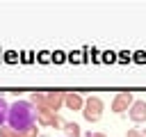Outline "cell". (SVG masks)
I'll return each mask as SVG.
<instances>
[{
  "instance_id": "1",
  "label": "cell",
  "mask_w": 146,
  "mask_h": 137,
  "mask_svg": "<svg viewBox=\"0 0 146 137\" xmlns=\"http://www.w3.org/2000/svg\"><path fill=\"white\" fill-rule=\"evenodd\" d=\"M34 121H36V107L30 103V100H14L9 105V114H7V123L11 130L16 132H25L30 128H34Z\"/></svg>"
},
{
  "instance_id": "2",
  "label": "cell",
  "mask_w": 146,
  "mask_h": 137,
  "mask_svg": "<svg viewBox=\"0 0 146 137\" xmlns=\"http://www.w3.org/2000/svg\"><path fill=\"white\" fill-rule=\"evenodd\" d=\"M103 100L98 98V96H89L87 100H84V107H82V114H84V119L89 121V123H96L100 116H103Z\"/></svg>"
},
{
  "instance_id": "3",
  "label": "cell",
  "mask_w": 146,
  "mask_h": 137,
  "mask_svg": "<svg viewBox=\"0 0 146 137\" xmlns=\"http://www.w3.org/2000/svg\"><path fill=\"white\" fill-rule=\"evenodd\" d=\"M132 103H135L132 94H130V91H121V94H116V96H114V100H112V112L121 114V112L130 110V105H132Z\"/></svg>"
},
{
  "instance_id": "4",
  "label": "cell",
  "mask_w": 146,
  "mask_h": 137,
  "mask_svg": "<svg viewBox=\"0 0 146 137\" xmlns=\"http://www.w3.org/2000/svg\"><path fill=\"white\" fill-rule=\"evenodd\" d=\"M36 121H39L41 126H52V128H59V126H62L59 116H57L55 112H50L48 107H41V110H36Z\"/></svg>"
},
{
  "instance_id": "5",
  "label": "cell",
  "mask_w": 146,
  "mask_h": 137,
  "mask_svg": "<svg viewBox=\"0 0 146 137\" xmlns=\"http://www.w3.org/2000/svg\"><path fill=\"white\" fill-rule=\"evenodd\" d=\"M128 116H130V121H135V123L146 121V100H135V103L130 105V110H128Z\"/></svg>"
},
{
  "instance_id": "6",
  "label": "cell",
  "mask_w": 146,
  "mask_h": 137,
  "mask_svg": "<svg viewBox=\"0 0 146 137\" xmlns=\"http://www.w3.org/2000/svg\"><path fill=\"white\" fill-rule=\"evenodd\" d=\"M64 105L75 112V110H82L84 107V98L80 94H75V91H68V94H64Z\"/></svg>"
},
{
  "instance_id": "7",
  "label": "cell",
  "mask_w": 146,
  "mask_h": 137,
  "mask_svg": "<svg viewBox=\"0 0 146 137\" xmlns=\"http://www.w3.org/2000/svg\"><path fill=\"white\" fill-rule=\"evenodd\" d=\"M62 103H64V94H62V91H48V94H46V107H48L50 112L59 110Z\"/></svg>"
},
{
  "instance_id": "8",
  "label": "cell",
  "mask_w": 146,
  "mask_h": 137,
  "mask_svg": "<svg viewBox=\"0 0 146 137\" xmlns=\"http://www.w3.org/2000/svg\"><path fill=\"white\" fill-rule=\"evenodd\" d=\"M62 130L66 132V137H80L82 135V130H80V126L75 121H64L62 123Z\"/></svg>"
},
{
  "instance_id": "9",
  "label": "cell",
  "mask_w": 146,
  "mask_h": 137,
  "mask_svg": "<svg viewBox=\"0 0 146 137\" xmlns=\"http://www.w3.org/2000/svg\"><path fill=\"white\" fill-rule=\"evenodd\" d=\"M7 114H9V105H7V100L0 96V128L7 123Z\"/></svg>"
},
{
  "instance_id": "10",
  "label": "cell",
  "mask_w": 146,
  "mask_h": 137,
  "mask_svg": "<svg viewBox=\"0 0 146 137\" xmlns=\"http://www.w3.org/2000/svg\"><path fill=\"white\" fill-rule=\"evenodd\" d=\"M128 137H144V132H139V130L130 128V130H128Z\"/></svg>"
},
{
  "instance_id": "11",
  "label": "cell",
  "mask_w": 146,
  "mask_h": 137,
  "mask_svg": "<svg viewBox=\"0 0 146 137\" xmlns=\"http://www.w3.org/2000/svg\"><path fill=\"white\" fill-rule=\"evenodd\" d=\"M135 59H137V62H146V55H144V53H135Z\"/></svg>"
},
{
  "instance_id": "12",
  "label": "cell",
  "mask_w": 146,
  "mask_h": 137,
  "mask_svg": "<svg viewBox=\"0 0 146 137\" xmlns=\"http://www.w3.org/2000/svg\"><path fill=\"white\" fill-rule=\"evenodd\" d=\"M87 137H105V135H103V132H89Z\"/></svg>"
},
{
  "instance_id": "13",
  "label": "cell",
  "mask_w": 146,
  "mask_h": 137,
  "mask_svg": "<svg viewBox=\"0 0 146 137\" xmlns=\"http://www.w3.org/2000/svg\"><path fill=\"white\" fill-rule=\"evenodd\" d=\"M144 137H146V132H144Z\"/></svg>"
}]
</instances>
